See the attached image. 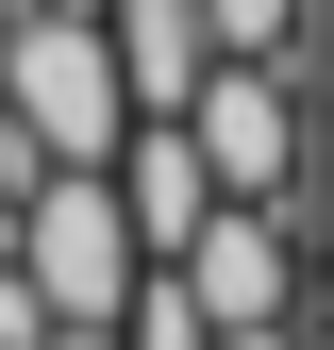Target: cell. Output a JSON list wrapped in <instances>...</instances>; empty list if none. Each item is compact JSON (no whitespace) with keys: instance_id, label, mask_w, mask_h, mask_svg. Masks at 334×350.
Segmentation results:
<instances>
[{"instance_id":"1","label":"cell","mask_w":334,"mask_h":350,"mask_svg":"<svg viewBox=\"0 0 334 350\" xmlns=\"http://www.w3.org/2000/svg\"><path fill=\"white\" fill-rule=\"evenodd\" d=\"M0 100L34 117V150H51V167H117V134H134L117 33L84 17V0H17V17H0Z\"/></svg>"},{"instance_id":"2","label":"cell","mask_w":334,"mask_h":350,"mask_svg":"<svg viewBox=\"0 0 334 350\" xmlns=\"http://www.w3.org/2000/svg\"><path fill=\"white\" fill-rule=\"evenodd\" d=\"M0 250L51 284V317H117V300L151 284V234H134V200H117V167H51Z\"/></svg>"},{"instance_id":"3","label":"cell","mask_w":334,"mask_h":350,"mask_svg":"<svg viewBox=\"0 0 334 350\" xmlns=\"http://www.w3.org/2000/svg\"><path fill=\"white\" fill-rule=\"evenodd\" d=\"M184 134H201V167H218V200H301V167H318L301 51H218L201 100H184Z\"/></svg>"},{"instance_id":"4","label":"cell","mask_w":334,"mask_h":350,"mask_svg":"<svg viewBox=\"0 0 334 350\" xmlns=\"http://www.w3.org/2000/svg\"><path fill=\"white\" fill-rule=\"evenodd\" d=\"M167 267H184V300H201L218 334H268V317H301V200H218L184 250H167Z\"/></svg>"},{"instance_id":"5","label":"cell","mask_w":334,"mask_h":350,"mask_svg":"<svg viewBox=\"0 0 334 350\" xmlns=\"http://www.w3.org/2000/svg\"><path fill=\"white\" fill-rule=\"evenodd\" d=\"M101 33H117L134 117H184V100H201V67H218V17H201V0H101Z\"/></svg>"},{"instance_id":"6","label":"cell","mask_w":334,"mask_h":350,"mask_svg":"<svg viewBox=\"0 0 334 350\" xmlns=\"http://www.w3.org/2000/svg\"><path fill=\"white\" fill-rule=\"evenodd\" d=\"M117 200H134L151 267L201 234V217H218V167H201V134H184V117H134V134H117Z\"/></svg>"},{"instance_id":"7","label":"cell","mask_w":334,"mask_h":350,"mask_svg":"<svg viewBox=\"0 0 334 350\" xmlns=\"http://www.w3.org/2000/svg\"><path fill=\"white\" fill-rule=\"evenodd\" d=\"M117 350H218V317L184 300V267H151L134 300H117Z\"/></svg>"},{"instance_id":"8","label":"cell","mask_w":334,"mask_h":350,"mask_svg":"<svg viewBox=\"0 0 334 350\" xmlns=\"http://www.w3.org/2000/svg\"><path fill=\"white\" fill-rule=\"evenodd\" d=\"M201 17H218V51H301L318 0H201Z\"/></svg>"},{"instance_id":"9","label":"cell","mask_w":334,"mask_h":350,"mask_svg":"<svg viewBox=\"0 0 334 350\" xmlns=\"http://www.w3.org/2000/svg\"><path fill=\"white\" fill-rule=\"evenodd\" d=\"M34 184H51V150H34V117L0 100V234H17V200H34Z\"/></svg>"},{"instance_id":"10","label":"cell","mask_w":334,"mask_h":350,"mask_svg":"<svg viewBox=\"0 0 334 350\" xmlns=\"http://www.w3.org/2000/svg\"><path fill=\"white\" fill-rule=\"evenodd\" d=\"M301 284L334 300V167H301Z\"/></svg>"},{"instance_id":"11","label":"cell","mask_w":334,"mask_h":350,"mask_svg":"<svg viewBox=\"0 0 334 350\" xmlns=\"http://www.w3.org/2000/svg\"><path fill=\"white\" fill-rule=\"evenodd\" d=\"M301 117H318V167H334V33H301Z\"/></svg>"},{"instance_id":"12","label":"cell","mask_w":334,"mask_h":350,"mask_svg":"<svg viewBox=\"0 0 334 350\" xmlns=\"http://www.w3.org/2000/svg\"><path fill=\"white\" fill-rule=\"evenodd\" d=\"M34 350H117V317H51V334H34Z\"/></svg>"},{"instance_id":"13","label":"cell","mask_w":334,"mask_h":350,"mask_svg":"<svg viewBox=\"0 0 334 350\" xmlns=\"http://www.w3.org/2000/svg\"><path fill=\"white\" fill-rule=\"evenodd\" d=\"M218 350H318V334H301V317H268V334H218Z\"/></svg>"},{"instance_id":"14","label":"cell","mask_w":334,"mask_h":350,"mask_svg":"<svg viewBox=\"0 0 334 350\" xmlns=\"http://www.w3.org/2000/svg\"><path fill=\"white\" fill-rule=\"evenodd\" d=\"M318 33H334V0H318Z\"/></svg>"},{"instance_id":"15","label":"cell","mask_w":334,"mask_h":350,"mask_svg":"<svg viewBox=\"0 0 334 350\" xmlns=\"http://www.w3.org/2000/svg\"><path fill=\"white\" fill-rule=\"evenodd\" d=\"M84 17H101V0H84Z\"/></svg>"},{"instance_id":"16","label":"cell","mask_w":334,"mask_h":350,"mask_svg":"<svg viewBox=\"0 0 334 350\" xmlns=\"http://www.w3.org/2000/svg\"><path fill=\"white\" fill-rule=\"evenodd\" d=\"M318 350H334V334H318Z\"/></svg>"}]
</instances>
